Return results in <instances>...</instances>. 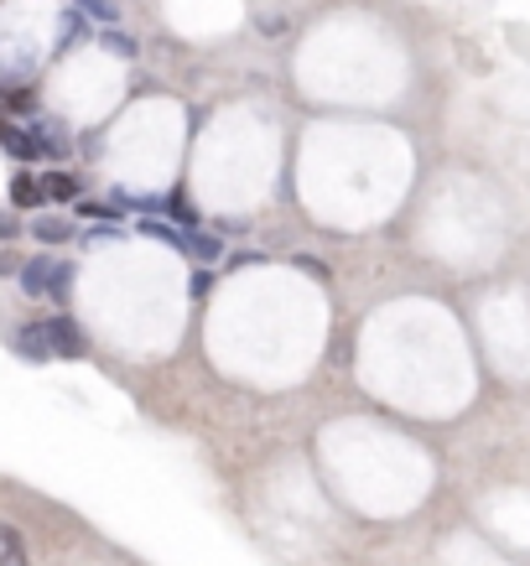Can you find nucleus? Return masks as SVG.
Wrapping results in <instances>:
<instances>
[{
    "label": "nucleus",
    "mask_w": 530,
    "mask_h": 566,
    "mask_svg": "<svg viewBox=\"0 0 530 566\" xmlns=\"http://www.w3.org/2000/svg\"><path fill=\"white\" fill-rule=\"evenodd\" d=\"M11 203H16V208H42V203H47V197H42V172L11 177Z\"/></svg>",
    "instance_id": "obj_5"
},
{
    "label": "nucleus",
    "mask_w": 530,
    "mask_h": 566,
    "mask_svg": "<svg viewBox=\"0 0 530 566\" xmlns=\"http://www.w3.org/2000/svg\"><path fill=\"white\" fill-rule=\"evenodd\" d=\"M0 275H21V265H16V254H5V250H0Z\"/></svg>",
    "instance_id": "obj_12"
},
{
    "label": "nucleus",
    "mask_w": 530,
    "mask_h": 566,
    "mask_svg": "<svg viewBox=\"0 0 530 566\" xmlns=\"http://www.w3.org/2000/svg\"><path fill=\"white\" fill-rule=\"evenodd\" d=\"M5 343H11L21 359H37V364H42V359H53V349H47V328H42V322H21Z\"/></svg>",
    "instance_id": "obj_3"
},
{
    "label": "nucleus",
    "mask_w": 530,
    "mask_h": 566,
    "mask_svg": "<svg viewBox=\"0 0 530 566\" xmlns=\"http://www.w3.org/2000/svg\"><path fill=\"white\" fill-rule=\"evenodd\" d=\"M140 235L161 239V245L177 254H193V229H177V224H161V218H140Z\"/></svg>",
    "instance_id": "obj_4"
},
{
    "label": "nucleus",
    "mask_w": 530,
    "mask_h": 566,
    "mask_svg": "<svg viewBox=\"0 0 530 566\" xmlns=\"http://www.w3.org/2000/svg\"><path fill=\"white\" fill-rule=\"evenodd\" d=\"M193 260H224V239L218 235H208V229H193Z\"/></svg>",
    "instance_id": "obj_8"
},
{
    "label": "nucleus",
    "mask_w": 530,
    "mask_h": 566,
    "mask_svg": "<svg viewBox=\"0 0 530 566\" xmlns=\"http://www.w3.org/2000/svg\"><path fill=\"white\" fill-rule=\"evenodd\" d=\"M21 292L26 296H47V302H68L74 292V265L58 260V254H32L26 265H21Z\"/></svg>",
    "instance_id": "obj_1"
},
{
    "label": "nucleus",
    "mask_w": 530,
    "mask_h": 566,
    "mask_svg": "<svg viewBox=\"0 0 530 566\" xmlns=\"http://www.w3.org/2000/svg\"><path fill=\"white\" fill-rule=\"evenodd\" d=\"M83 5H89V11H94V16H104V21L115 16V5H110V0H83Z\"/></svg>",
    "instance_id": "obj_11"
},
{
    "label": "nucleus",
    "mask_w": 530,
    "mask_h": 566,
    "mask_svg": "<svg viewBox=\"0 0 530 566\" xmlns=\"http://www.w3.org/2000/svg\"><path fill=\"white\" fill-rule=\"evenodd\" d=\"M21 235V218L16 214H0V245H11Z\"/></svg>",
    "instance_id": "obj_9"
},
{
    "label": "nucleus",
    "mask_w": 530,
    "mask_h": 566,
    "mask_svg": "<svg viewBox=\"0 0 530 566\" xmlns=\"http://www.w3.org/2000/svg\"><path fill=\"white\" fill-rule=\"evenodd\" d=\"M32 235H37L42 245H63V239H74V218H63V214H42L37 224H32Z\"/></svg>",
    "instance_id": "obj_7"
},
{
    "label": "nucleus",
    "mask_w": 530,
    "mask_h": 566,
    "mask_svg": "<svg viewBox=\"0 0 530 566\" xmlns=\"http://www.w3.org/2000/svg\"><path fill=\"white\" fill-rule=\"evenodd\" d=\"M42 328H47V349H53V359H83V353H89V332H83L68 313L47 317Z\"/></svg>",
    "instance_id": "obj_2"
},
{
    "label": "nucleus",
    "mask_w": 530,
    "mask_h": 566,
    "mask_svg": "<svg viewBox=\"0 0 530 566\" xmlns=\"http://www.w3.org/2000/svg\"><path fill=\"white\" fill-rule=\"evenodd\" d=\"M104 42H110V47H115V53H125V58H131V53H136V47H131V42L120 37V32H104Z\"/></svg>",
    "instance_id": "obj_10"
},
{
    "label": "nucleus",
    "mask_w": 530,
    "mask_h": 566,
    "mask_svg": "<svg viewBox=\"0 0 530 566\" xmlns=\"http://www.w3.org/2000/svg\"><path fill=\"white\" fill-rule=\"evenodd\" d=\"M42 197H47V203H74V197H79V177L74 172H42Z\"/></svg>",
    "instance_id": "obj_6"
}]
</instances>
